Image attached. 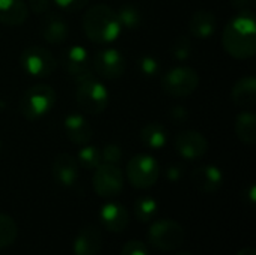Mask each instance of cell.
<instances>
[{"label":"cell","instance_id":"6da1fadb","mask_svg":"<svg viewBox=\"0 0 256 255\" xmlns=\"http://www.w3.org/2000/svg\"><path fill=\"white\" fill-rule=\"evenodd\" d=\"M224 50L234 59H250L256 53V23L250 9L240 11L222 32Z\"/></svg>","mask_w":256,"mask_h":255},{"label":"cell","instance_id":"7a4b0ae2","mask_svg":"<svg viewBox=\"0 0 256 255\" xmlns=\"http://www.w3.org/2000/svg\"><path fill=\"white\" fill-rule=\"evenodd\" d=\"M82 30L94 44H110L122 33L117 14L108 5H92L82 15Z\"/></svg>","mask_w":256,"mask_h":255},{"label":"cell","instance_id":"3957f363","mask_svg":"<svg viewBox=\"0 0 256 255\" xmlns=\"http://www.w3.org/2000/svg\"><path fill=\"white\" fill-rule=\"evenodd\" d=\"M75 98L81 110L93 116L100 114L106 110L110 104V93L93 72L75 80Z\"/></svg>","mask_w":256,"mask_h":255},{"label":"cell","instance_id":"277c9868","mask_svg":"<svg viewBox=\"0 0 256 255\" xmlns=\"http://www.w3.org/2000/svg\"><path fill=\"white\" fill-rule=\"evenodd\" d=\"M57 93L48 84H34L20 99V113L27 120H38L48 114L56 104Z\"/></svg>","mask_w":256,"mask_h":255},{"label":"cell","instance_id":"5b68a950","mask_svg":"<svg viewBox=\"0 0 256 255\" xmlns=\"http://www.w3.org/2000/svg\"><path fill=\"white\" fill-rule=\"evenodd\" d=\"M184 228L174 219H159L153 222L147 231L148 245L158 251H176L184 243Z\"/></svg>","mask_w":256,"mask_h":255},{"label":"cell","instance_id":"8992f818","mask_svg":"<svg viewBox=\"0 0 256 255\" xmlns=\"http://www.w3.org/2000/svg\"><path fill=\"white\" fill-rule=\"evenodd\" d=\"M162 89L172 98H188L200 86V75L190 66H176L162 75Z\"/></svg>","mask_w":256,"mask_h":255},{"label":"cell","instance_id":"52a82bcc","mask_svg":"<svg viewBox=\"0 0 256 255\" xmlns=\"http://www.w3.org/2000/svg\"><path fill=\"white\" fill-rule=\"evenodd\" d=\"M160 176V165L152 155H136L126 165V177L136 189H148L156 185Z\"/></svg>","mask_w":256,"mask_h":255},{"label":"cell","instance_id":"ba28073f","mask_svg":"<svg viewBox=\"0 0 256 255\" xmlns=\"http://www.w3.org/2000/svg\"><path fill=\"white\" fill-rule=\"evenodd\" d=\"M20 63L28 75L38 78H46L57 69V60L52 53L40 45L27 47L21 53Z\"/></svg>","mask_w":256,"mask_h":255},{"label":"cell","instance_id":"9c48e42d","mask_svg":"<svg viewBox=\"0 0 256 255\" xmlns=\"http://www.w3.org/2000/svg\"><path fill=\"white\" fill-rule=\"evenodd\" d=\"M124 185V176L118 165L102 162L94 168L92 186L94 192L102 198H114L122 194Z\"/></svg>","mask_w":256,"mask_h":255},{"label":"cell","instance_id":"30bf717a","mask_svg":"<svg viewBox=\"0 0 256 255\" xmlns=\"http://www.w3.org/2000/svg\"><path fill=\"white\" fill-rule=\"evenodd\" d=\"M94 71L105 80H117L126 71V59L117 48H102L93 59Z\"/></svg>","mask_w":256,"mask_h":255},{"label":"cell","instance_id":"8fae6325","mask_svg":"<svg viewBox=\"0 0 256 255\" xmlns=\"http://www.w3.org/2000/svg\"><path fill=\"white\" fill-rule=\"evenodd\" d=\"M174 147L182 158L188 161H196L207 153L208 141L200 131L186 129L176 135Z\"/></svg>","mask_w":256,"mask_h":255},{"label":"cell","instance_id":"7c38bea8","mask_svg":"<svg viewBox=\"0 0 256 255\" xmlns=\"http://www.w3.org/2000/svg\"><path fill=\"white\" fill-rule=\"evenodd\" d=\"M52 179L63 188H70L80 177V165L76 158L69 153H58L51 164Z\"/></svg>","mask_w":256,"mask_h":255},{"label":"cell","instance_id":"4fadbf2b","mask_svg":"<svg viewBox=\"0 0 256 255\" xmlns=\"http://www.w3.org/2000/svg\"><path fill=\"white\" fill-rule=\"evenodd\" d=\"M63 68L64 71L74 77V80H78L84 75L92 74L90 69V54L82 45H72L69 47L63 56H62Z\"/></svg>","mask_w":256,"mask_h":255},{"label":"cell","instance_id":"5bb4252c","mask_svg":"<svg viewBox=\"0 0 256 255\" xmlns=\"http://www.w3.org/2000/svg\"><path fill=\"white\" fill-rule=\"evenodd\" d=\"M99 219L105 230L110 233H122L129 225V212L128 209L116 201L105 203L99 210Z\"/></svg>","mask_w":256,"mask_h":255},{"label":"cell","instance_id":"9a60e30c","mask_svg":"<svg viewBox=\"0 0 256 255\" xmlns=\"http://www.w3.org/2000/svg\"><path fill=\"white\" fill-rule=\"evenodd\" d=\"M102 245V231L96 225H86L80 230L74 240V255H99Z\"/></svg>","mask_w":256,"mask_h":255},{"label":"cell","instance_id":"2e32d148","mask_svg":"<svg viewBox=\"0 0 256 255\" xmlns=\"http://www.w3.org/2000/svg\"><path fill=\"white\" fill-rule=\"evenodd\" d=\"M192 182L198 191L204 194H214L224 185V173L216 165H202L194 170Z\"/></svg>","mask_w":256,"mask_h":255},{"label":"cell","instance_id":"e0dca14e","mask_svg":"<svg viewBox=\"0 0 256 255\" xmlns=\"http://www.w3.org/2000/svg\"><path fill=\"white\" fill-rule=\"evenodd\" d=\"M63 128H64V134L69 138V141L76 146L88 144L93 137V129H92L90 123L86 120L84 116H81L78 113L68 114L64 117Z\"/></svg>","mask_w":256,"mask_h":255},{"label":"cell","instance_id":"ac0fdd59","mask_svg":"<svg viewBox=\"0 0 256 255\" xmlns=\"http://www.w3.org/2000/svg\"><path fill=\"white\" fill-rule=\"evenodd\" d=\"M40 35L50 44H63L69 36V24L58 14H48L40 24Z\"/></svg>","mask_w":256,"mask_h":255},{"label":"cell","instance_id":"d6986e66","mask_svg":"<svg viewBox=\"0 0 256 255\" xmlns=\"http://www.w3.org/2000/svg\"><path fill=\"white\" fill-rule=\"evenodd\" d=\"M216 27H218L216 15L207 9L196 11L189 21V30H190L192 36H195L198 39L212 38L216 32Z\"/></svg>","mask_w":256,"mask_h":255},{"label":"cell","instance_id":"ffe728a7","mask_svg":"<svg viewBox=\"0 0 256 255\" xmlns=\"http://www.w3.org/2000/svg\"><path fill=\"white\" fill-rule=\"evenodd\" d=\"M231 99L236 105L242 108H252L256 104V78L252 75L240 78L232 90Z\"/></svg>","mask_w":256,"mask_h":255},{"label":"cell","instance_id":"44dd1931","mask_svg":"<svg viewBox=\"0 0 256 255\" xmlns=\"http://www.w3.org/2000/svg\"><path fill=\"white\" fill-rule=\"evenodd\" d=\"M28 17L24 0H0V23L4 26H21Z\"/></svg>","mask_w":256,"mask_h":255},{"label":"cell","instance_id":"7402d4cb","mask_svg":"<svg viewBox=\"0 0 256 255\" xmlns=\"http://www.w3.org/2000/svg\"><path fill=\"white\" fill-rule=\"evenodd\" d=\"M236 135L237 138L246 144V146H254L256 143V116L252 111H242L236 117L234 123Z\"/></svg>","mask_w":256,"mask_h":255},{"label":"cell","instance_id":"603a6c76","mask_svg":"<svg viewBox=\"0 0 256 255\" xmlns=\"http://www.w3.org/2000/svg\"><path fill=\"white\" fill-rule=\"evenodd\" d=\"M140 138L142 144L150 149H162L168 143V131L164 125L152 122L142 126V129L140 131Z\"/></svg>","mask_w":256,"mask_h":255},{"label":"cell","instance_id":"cb8c5ba5","mask_svg":"<svg viewBox=\"0 0 256 255\" xmlns=\"http://www.w3.org/2000/svg\"><path fill=\"white\" fill-rule=\"evenodd\" d=\"M116 14H117V18L120 21L122 29L134 30V29H138L142 23L141 11L135 5L126 3V5L120 6V9Z\"/></svg>","mask_w":256,"mask_h":255},{"label":"cell","instance_id":"d4e9b609","mask_svg":"<svg viewBox=\"0 0 256 255\" xmlns=\"http://www.w3.org/2000/svg\"><path fill=\"white\" fill-rule=\"evenodd\" d=\"M76 162L80 167L86 170H94L102 164V153L100 149L93 146V144H84L78 150L76 155Z\"/></svg>","mask_w":256,"mask_h":255},{"label":"cell","instance_id":"484cf974","mask_svg":"<svg viewBox=\"0 0 256 255\" xmlns=\"http://www.w3.org/2000/svg\"><path fill=\"white\" fill-rule=\"evenodd\" d=\"M158 203L154 198L152 197H140L136 201H135V206H134V213H135V218L146 224V222H152L154 219V216L158 215Z\"/></svg>","mask_w":256,"mask_h":255},{"label":"cell","instance_id":"4316f807","mask_svg":"<svg viewBox=\"0 0 256 255\" xmlns=\"http://www.w3.org/2000/svg\"><path fill=\"white\" fill-rule=\"evenodd\" d=\"M16 237H18L16 222L10 216L0 213V249H6L12 246Z\"/></svg>","mask_w":256,"mask_h":255},{"label":"cell","instance_id":"83f0119b","mask_svg":"<svg viewBox=\"0 0 256 255\" xmlns=\"http://www.w3.org/2000/svg\"><path fill=\"white\" fill-rule=\"evenodd\" d=\"M192 53V41L189 36H177L171 45V54L176 60H186Z\"/></svg>","mask_w":256,"mask_h":255},{"label":"cell","instance_id":"f1b7e54d","mask_svg":"<svg viewBox=\"0 0 256 255\" xmlns=\"http://www.w3.org/2000/svg\"><path fill=\"white\" fill-rule=\"evenodd\" d=\"M138 69L144 77H156L160 71L159 60L152 54H144L138 59Z\"/></svg>","mask_w":256,"mask_h":255},{"label":"cell","instance_id":"f546056e","mask_svg":"<svg viewBox=\"0 0 256 255\" xmlns=\"http://www.w3.org/2000/svg\"><path fill=\"white\" fill-rule=\"evenodd\" d=\"M100 153H102V162H106V164L118 165V162L123 159V149L118 144H114V143L106 144L100 150Z\"/></svg>","mask_w":256,"mask_h":255},{"label":"cell","instance_id":"4dcf8cb0","mask_svg":"<svg viewBox=\"0 0 256 255\" xmlns=\"http://www.w3.org/2000/svg\"><path fill=\"white\" fill-rule=\"evenodd\" d=\"M120 255H150L148 246L141 240H129L123 245Z\"/></svg>","mask_w":256,"mask_h":255},{"label":"cell","instance_id":"1f68e13d","mask_svg":"<svg viewBox=\"0 0 256 255\" xmlns=\"http://www.w3.org/2000/svg\"><path fill=\"white\" fill-rule=\"evenodd\" d=\"M170 117L172 119V122H176L177 125H180V123L188 122V119H189V111H188V108L183 107V105H176V107H172V108L170 110Z\"/></svg>","mask_w":256,"mask_h":255},{"label":"cell","instance_id":"d6a6232c","mask_svg":"<svg viewBox=\"0 0 256 255\" xmlns=\"http://www.w3.org/2000/svg\"><path fill=\"white\" fill-rule=\"evenodd\" d=\"M57 6L66 11H80L87 6L88 0H52Z\"/></svg>","mask_w":256,"mask_h":255},{"label":"cell","instance_id":"836d02e7","mask_svg":"<svg viewBox=\"0 0 256 255\" xmlns=\"http://www.w3.org/2000/svg\"><path fill=\"white\" fill-rule=\"evenodd\" d=\"M50 5H51V0H28L27 8H28L33 14L42 15V14H45V12L50 9Z\"/></svg>","mask_w":256,"mask_h":255},{"label":"cell","instance_id":"e575fe53","mask_svg":"<svg viewBox=\"0 0 256 255\" xmlns=\"http://www.w3.org/2000/svg\"><path fill=\"white\" fill-rule=\"evenodd\" d=\"M165 176L170 182H178L183 177V167L178 164H172L166 168Z\"/></svg>","mask_w":256,"mask_h":255},{"label":"cell","instance_id":"d590c367","mask_svg":"<svg viewBox=\"0 0 256 255\" xmlns=\"http://www.w3.org/2000/svg\"><path fill=\"white\" fill-rule=\"evenodd\" d=\"M231 6L238 11H248L252 6V0H231Z\"/></svg>","mask_w":256,"mask_h":255},{"label":"cell","instance_id":"8d00e7d4","mask_svg":"<svg viewBox=\"0 0 256 255\" xmlns=\"http://www.w3.org/2000/svg\"><path fill=\"white\" fill-rule=\"evenodd\" d=\"M237 255H256V251L254 248H243L237 252Z\"/></svg>","mask_w":256,"mask_h":255},{"label":"cell","instance_id":"74e56055","mask_svg":"<svg viewBox=\"0 0 256 255\" xmlns=\"http://www.w3.org/2000/svg\"><path fill=\"white\" fill-rule=\"evenodd\" d=\"M249 201L250 203H255V185H250L249 186Z\"/></svg>","mask_w":256,"mask_h":255},{"label":"cell","instance_id":"f35d334b","mask_svg":"<svg viewBox=\"0 0 256 255\" xmlns=\"http://www.w3.org/2000/svg\"><path fill=\"white\" fill-rule=\"evenodd\" d=\"M177 255H192L190 252H188V251H182V252H178Z\"/></svg>","mask_w":256,"mask_h":255}]
</instances>
